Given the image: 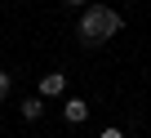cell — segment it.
Returning a JSON list of instances; mask_svg holds the SVG:
<instances>
[{"label":"cell","mask_w":151,"mask_h":138,"mask_svg":"<svg viewBox=\"0 0 151 138\" xmlns=\"http://www.w3.org/2000/svg\"><path fill=\"white\" fill-rule=\"evenodd\" d=\"M124 31V18L116 14V9H107V5H93V9H85L80 14V40L93 49V45H107L111 36H120Z\"/></svg>","instance_id":"cell-1"},{"label":"cell","mask_w":151,"mask_h":138,"mask_svg":"<svg viewBox=\"0 0 151 138\" xmlns=\"http://www.w3.org/2000/svg\"><path fill=\"white\" fill-rule=\"evenodd\" d=\"M58 94H67V76H62V72L40 76V98H58Z\"/></svg>","instance_id":"cell-2"},{"label":"cell","mask_w":151,"mask_h":138,"mask_svg":"<svg viewBox=\"0 0 151 138\" xmlns=\"http://www.w3.org/2000/svg\"><path fill=\"white\" fill-rule=\"evenodd\" d=\"M62 116H67L71 125H80V120H89V103H85V98H67V103H62Z\"/></svg>","instance_id":"cell-3"},{"label":"cell","mask_w":151,"mask_h":138,"mask_svg":"<svg viewBox=\"0 0 151 138\" xmlns=\"http://www.w3.org/2000/svg\"><path fill=\"white\" fill-rule=\"evenodd\" d=\"M45 116V98H27L22 103V120H40Z\"/></svg>","instance_id":"cell-4"},{"label":"cell","mask_w":151,"mask_h":138,"mask_svg":"<svg viewBox=\"0 0 151 138\" xmlns=\"http://www.w3.org/2000/svg\"><path fill=\"white\" fill-rule=\"evenodd\" d=\"M9 89H14V76H9V72H0V103L9 98Z\"/></svg>","instance_id":"cell-5"},{"label":"cell","mask_w":151,"mask_h":138,"mask_svg":"<svg viewBox=\"0 0 151 138\" xmlns=\"http://www.w3.org/2000/svg\"><path fill=\"white\" fill-rule=\"evenodd\" d=\"M98 138H124V134H120V129H116V125H107V129H102V134H98Z\"/></svg>","instance_id":"cell-6"},{"label":"cell","mask_w":151,"mask_h":138,"mask_svg":"<svg viewBox=\"0 0 151 138\" xmlns=\"http://www.w3.org/2000/svg\"><path fill=\"white\" fill-rule=\"evenodd\" d=\"M67 5H76V9H85V5H89V0H67Z\"/></svg>","instance_id":"cell-7"}]
</instances>
